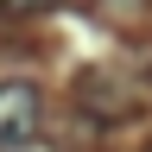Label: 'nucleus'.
<instances>
[{"mask_svg": "<svg viewBox=\"0 0 152 152\" xmlns=\"http://www.w3.org/2000/svg\"><path fill=\"white\" fill-rule=\"evenodd\" d=\"M70 95H76V108H83L89 121H102V127H127L133 114L146 108V95L133 89V76H127V70H108V64L83 70Z\"/></svg>", "mask_w": 152, "mask_h": 152, "instance_id": "f257e3e1", "label": "nucleus"}, {"mask_svg": "<svg viewBox=\"0 0 152 152\" xmlns=\"http://www.w3.org/2000/svg\"><path fill=\"white\" fill-rule=\"evenodd\" d=\"M38 121H45V102H38L32 83H0V146L32 140Z\"/></svg>", "mask_w": 152, "mask_h": 152, "instance_id": "f03ea898", "label": "nucleus"}, {"mask_svg": "<svg viewBox=\"0 0 152 152\" xmlns=\"http://www.w3.org/2000/svg\"><path fill=\"white\" fill-rule=\"evenodd\" d=\"M140 95H146V102H152V45L140 51Z\"/></svg>", "mask_w": 152, "mask_h": 152, "instance_id": "7ed1b4c3", "label": "nucleus"}, {"mask_svg": "<svg viewBox=\"0 0 152 152\" xmlns=\"http://www.w3.org/2000/svg\"><path fill=\"white\" fill-rule=\"evenodd\" d=\"M0 7H13V13H32V7H51V0H0Z\"/></svg>", "mask_w": 152, "mask_h": 152, "instance_id": "20e7f679", "label": "nucleus"}, {"mask_svg": "<svg viewBox=\"0 0 152 152\" xmlns=\"http://www.w3.org/2000/svg\"><path fill=\"white\" fill-rule=\"evenodd\" d=\"M108 7H121V13H133V7H146V0H108Z\"/></svg>", "mask_w": 152, "mask_h": 152, "instance_id": "39448f33", "label": "nucleus"}, {"mask_svg": "<svg viewBox=\"0 0 152 152\" xmlns=\"http://www.w3.org/2000/svg\"><path fill=\"white\" fill-rule=\"evenodd\" d=\"M0 152H38V146H26V140H19V146H0Z\"/></svg>", "mask_w": 152, "mask_h": 152, "instance_id": "423d86ee", "label": "nucleus"}, {"mask_svg": "<svg viewBox=\"0 0 152 152\" xmlns=\"http://www.w3.org/2000/svg\"><path fill=\"white\" fill-rule=\"evenodd\" d=\"M146 152H152V146H146Z\"/></svg>", "mask_w": 152, "mask_h": 152, "instance_id": "0eeeda50", "label": "nucleus"}]
</instances>
